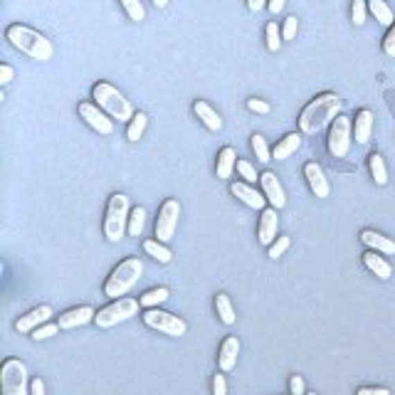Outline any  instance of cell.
<instances>
[{
  "mask_svg": "<svg viewBox=\"0 0 395 395\" xmlns=\"http://www.w3.org/2000/svg\"><path fill=\"white\" fill-rule=\"evenodd\" d=\"M260 186H262V193H265V198H267V203H270L272 208L282 210L284 205H287V195H284L282 183H279V178H276L272 170H265V173L260 175Z\"/></svg>",
  "mask_w": 395,
  "mask_h": 395,
  "instance_id": "5bb4252c",
  "label": "cell"
},
{
  "mask_svg": "<svg viewBox=\"0 0 395 395\" xmlns=\"http://www.w3.org/2000/svg\"><path fill=\"white\" fill-rule=\"evenodd\" d=\"M6 40L17 52L28 55L35 62H50L52 57H55V45H52L42 33L28 28V25H20V23L8 25Z\"/></svg>",
  "mask_w": 395,
  "mask_h": 395,
  "instance_id": "7a4b0ae2",
  "label": "cell"
},
{
  "mask_svg": "<svg viewBox=\"0 0 395 395\" xmlns=\"http://www.w3.org/2000/svg\"><path fill=\"white\" fill-rule=\"evenodd\" d=\"M373 134V114L368 109H361L353 119V136L358 143H368Z\"/></svg>",
  "mask_w": 395,
  "mask_h": 395,
  "instance_id": "603a6c76",
  "label": "cell"
},
{
  "mask_svg": "<svg viewBox=\"0 0 395 395\" xmlns=\"http://www.w3.org/2000/svg\"><path fill=\"white\" fill-rule=\"evenodd\" d=\"M139 306H141V301H136V299H124V297H121V299H114L109 306L96 311L94 316L96 328H112L121 322H129L131 316L139 314Z\"/></svg>",
  "mask_w": 395,
  "mask_h": 395,
  "instance_id": "52a82bcc",
  "label": "cell"
},
{
  "mask_svg": "<svg viewBox=\"0 0 395 395\" xmlns=\"http://www.w3.org/2000/svg\"><path fill=\"white\" fill-rule=\"evenodd\" d=\"M143 274V262L139 257H126L124 262H119L112 270V274L104 282V294L112 299H121L126 292L134 289V284L141 279Z\"/></svg>",
  "mask_w": 395,
  "mask_h": 395,
  "instance_id": "3957f363",
  "label": "cell"
},
{
  "mask_svg": "<svg viewBox=\"0 0 395 395\" xmlns=\"http://www.w3.org/2000/svg\"><path fill=\"white\" fill-rule=\"evenodd\" d=\"M235 168H237L235 148L222 146L220 151H218V161H215V173H218V178H220V181H227V178H232Z\"/></svg>",
  "mask_w": 395,
  "mask_h": 395,
  "instance_id": "d6986e66",
  "label": "cell"
},
{
  "mask_svg": "<svg viewBox=\"0 0 395 395\" xmlns=\"http://www.w3.org/2000/svg\"><path fill=\"white\" fill-rule=\"evenodd\" d=\"M289 245H292V240H289L287 235L276 237L274 243L270 245V252H267V254H270V260H279V257H282V254L289 249Z\"/></svg>",
  "mask_w": 395,
  "mask_h": 395,
  "instance_id": "8d00e7d4",
  "label": "cell"
},
{
  "mask_svg": "<svg viewBox=\"0 0 395 395\" xmlns=\"http://www.w3.org/2000/svg\"><path fill=\"white\" fill-rule=\"evenodd\" d=\"M361 243L366 245L368 249H373V252H380V254H395V243L390 240V237L380 235V232L376 230H363L361 232Z\"/></svg>",
  "mask_w": 395,
  "mask_h": 395,
  "instance_id": "44dd1931",
  "label": "cell"
},
{
  "mask_svg": "<svg viewBox=\"0 0 395 395\" xmlns=\"http://www.w3.org/2000/svg\"><path fill=\"white\" fill-rule=\"evenodd\" d=\"M119 3H121L124 12L129 15V20H134V23H141L143 17H146V10H143L141 0H119Z\"/></svg>",
  "mask_w": 395,
  "mask_h": 395,
  "instance_id": "d6a6232c",
  "label": "cell"
},
{
  "mask_svg": "<svg viewBox=\"0 0 395 395\" xmlns=\"http://www.w3.org/2000/svg\"><path fill=\"white\" fill-rule=\"evenodd\" d=\"M143 252L151 254L153 260L161 262V265H168V262L173 260V254H170V249L166 247L164 243H158V240H143Z\"/></svg>",
  "mask_w": 395,
  "mask_h": 395,
  "instance_id": "83f0119b",
  "label": "cell"
},
{
  "mask_svg": "<svg viewBox=\"0 0 395 395\" xmlns=\"http://www.w3.org/2000/svg\"><path fill=\"white\" fill-rule=\"evenodd\" d=\"M0 390L3 395H30L28 368L20 358H8L0 366Z\"/></svg>",
  "mask_w": 395,
  "mask_h": 395,
  "instance_id": "8992f818",
  "label": "cell"
},
{
  "mask_svg": "<svg viewBox=\"0 0 395 395\" xmlns=\"http://www.w3.org/2000/svg\"><path fill=\"white\" fill-rule=\"evenodd\" d=\"M276 225H279V218H276V208H265L260 213V225H257V240L262 245L270 247L276 240Z\"/></svg>",
  "mask_w": 395,
  "mask_h": 395,
  "instance_id": "2e32d148",
  "label": "cell"
},
{
  "mask_svg": "<svg viewBox=\"0 0 395 395\" xmlns=\"http://www.w3.org/2000/svg\"><path fill=\"white\" fill-rule=\"evenodd\" d=\"M129 195L126 193H114L109 195L107 210H104V237L109 243H119L124 232H129Z\"/></svg>",
  "mask_w": 395,
  "mask_h": 395,
  "instance_id": "5b68a950",
  "label": "cell"
},
{
  "mask_svg": "<svg viewBox=\"0 0 395 395\" xmlns=\"http://www.w3.org/2000/svg\"><path fill=\"white\" fill-rule=\"evenodd\" d=\"M341 112V99L333 91H324V94L314 96L299 114V131L306 136H314L324 131L328 124H333V119Z\"/></svg>",
  "mask_w": 395,
  "mask_h": 395,
  "instance_id": "6da1fadb",
  "label": "cell"
},
{
  "mask_svg": "<svg viewBox=\"0 0 395 395\" xmlns=\"http://www.w3.org/2000/svg\"><path fill=\"white\" fill-rule=\"evenodd\" d=\"M215 311H218V316H220V322L225 324V326H232V324H235L237 314H235V306H232L227 294H218V297H215Z\"/></svg>",
  "mask_w": 395,
  "mask_h": 395,
  "instance_id": "484cf974",
  "label": "cell"
},
{
  "mask_svg": "<svg viewBox=\"0 0 395 395\" xmlns=\"http://www.w3.org/2000/svg\"><path fill=\"white\" fill-rule=\"evenodd\" d=\"M213 395H227V383H225V376H222V373L213 376Z\"/></svg>",
  "mask_w": 395,
  "mask_h": 395,
  "instance_id": "7bdbcfd3",
  "label": "cell"
},
{
  "mask_svg": "<svg viewBox=\"0 0 395 395\" xmlns=\"http://www.w3.org/2000/svg\"><path fill=\"white\" fill-rule=\"evenodd\" d=\"M193 114H195V116L200 119V124H203L208 131H220V129H222L220 114L215 112V109L210 107L208 102H203V99H198V102L193 104Z\"/></svg>",
  "mask_w": 395,
  "mask_h": 395,
  "instance_id": "ffe728a7",
  "label": "cell"
},
{
  "mask_svg": "<svg viewBox=\"0 0 395 395\" xmlns=\"http://www.w3.org/2000/svg\"><path fill=\"white\" fill-rule=\"evenodd\" d=\"M306 395H316V393H306Z\"/></svg>",
  "mask_w": 395,
  "mask_h": 395,
  "instance_id": "f907efd6",
  "label": "cell"
},
{
  "mask_svg": "<svg viewBox=\"0 0 395 395\" xmlns=\"http://www.w3.org/2000/svg\"><path fill=\"white\" fill-rule=\"evenodd\" d=\"M170 292L166 287H158V289H148L146 294H141V306L143 309H156L158 304H164V301H168Z\"/></svg>",
  "mask_w": 395,
  "mask_h": 395,
  "instance_id": "f546056e",
  "label": "cell"
},
{
  "mask_svg": "<svg viewBox=\"0 0 395 395\" xmlns=\"http://www.w3.org/2000/svg\"><path fill=\"white\" fill-rule=\"evenodd\" d=\"M297 30H299V20H297V15H289L282 25V40H294Z\"/></svg>",
  "mask_w": 395,
  "mask_h": 395,
  "instance_id": "f35d334b",
  "label": "cell"
},
{
  "mask_svg": "<svg viewBox=\"0 0 395 395\" xmlns=\"http://www.w3.org/2000/svg\"><path fill=\"white\" fill-rule=\"evenodd\" d=\"M153 6H156V8H166V6H168V0H153Z\"/></svg>",
  "mask_w": 395,
  "mask_h": 395,
  "instance_id": "681fc988",
  "label": "cell"
},
{
  "mask_svg": "<svg viewBox=\"0 0 395 395\" xmlns=\"http://www.w3.org/2000/svg\"><path fill=\"white\" fill-rule=\"evenodd\" d=\"M284 3H287V0H267V10H270L272 15H279V12L284 10Z\"/></svg>",
  "mask_w": 395,
  "mask_h": 395,
  "instance_id": "f6af8a7d",
  "label": "cell"
},
{
  "mask_svg": "<svg viewBox=\"0 0 395 395\" xmlns=\"http://www.w3.org/2000/svg\"><path fill=\"white\" fill-rule=\"evenodd\" d=\"M249 143H252V151H254V156H257V161H260V164H270V161H272V151H270V146H267L265 136H262V134H252Z\"/></svg>",
  "mask_w": 395,
  "mask_h": 395,
  "instance_id": "4dcf8cb0",
  "label": "cell"
},
{
  "mask_svg": "<svg viewBox=\"0 0 395 395\" xmlns=\"http://www.w3.org/2000/svg\"><path fill=\"white\" fill-rule=\"evenodd\" d=\"M304 178L316 198H328L331 186H328V178H326V173H324V168L316 164V161H309V164L304 166Z\"/></svg>",
  "mask_w": 395,
  "mask_h": 395,
  "instance_id": "9a60e30c",
  "label": "cell"
},
{
  "mask_svg": "<svg viewBox=\"0 0 395 395\" xmlns=\"http://www.w3.org/2000/svg\"><path fill=\"white\" fill-rule=\"evenodd\" d=\"M141 319L148 328L166 333V336H183V333L188 331V324L183 322L181 316L170 314V311H161L158 306L156 309H146Z\"/></svg>",
  "mask_w": 395,
  "mask_h": 395,
  "instance_id": "9c48e42d",
  "label": "cell"
},
{
  "mask_svg": "<svg viewBox=\"0 0 395 395\" xmlns=\"http://www.w3.org/2000/svg\"><path fill=\"white\" fill-rule=\"evenodd\" d=\"M368 170H371L373 181L378 183V186H385V183H388V166H385L380 153H371V156H368Z\"/></svg>",
  "mask_w": 395,
  "mask_h": 395,
  "instance_id": "4316f807",
  "label": "cell"
},
{
  "mask_svg": "<svg viewBox=\"0 0 395 395\" xmlns=\"http://www.w3.org/2000/svg\"><path fill=\"white\" fill-rule=\"evenodd\" d=\"M366 17H368V0H353L351 3V20H353V25L361 28L366 23Z\"/></svg>",
  "mask_w": 395,
  "mask_h": 395,
  "instance_id": "d590c367",
  "label": "cell"
},
{
  "mask_svg": "<svg viewBox=\"0 0 395 395\" xmlns=\"http://www.w3.org/2000/svg\"><path fill=\"white\" fill-rule=\"evenodd\" d=\"M356 395H390L388 388H358Z\"/></svg>",
  "mask_w": 395,
  "mask_h": 395,
  "instance_id": "bcb514c9",
  "label": "cell"
},
{
  "mask_svg": "<svg viewBox=\"0 0 395 395\" xmlns=\"http://www.w3.org/2000/svg\"><path fill=\"white\" fill-rule=\"evenodd\" d=\"M12 74H15V72H12L10 64H0V85H3V87L10 85V82H12Z\"/></svg>",
  "mask_w": 395,
  "mask_h": 395,
  "instance_id": "ee69618b",
  "label": "cell"
},
{
  "mask_svg": "<svg viewBox=\"0 0 395 395\" xmlns=\"http://www.w3.org/2000/svg\"><path fill=\"white\" fill-rule=\"evenodd\" d=\"M383 52L388 57H395V23L388 28V35L383 37Z\"/></svg>",
  "mask_w": 395,
  "mask_h": 395,
  "instance_id": "ab89813d",
  "label": "cell"
},
{
  "mask_svg": "<svg viewBox=\"0 0 395 395\" xmlns=\"http://www.w3.org/2000/svg\"><path fill=\"white\" fill-rule=\"evenodd\" d=\"M178 218H181V203L175 198H168L161 203L156 218V240L158 243H170L178 227Z\"/></svg>",
  "mask_w": 395,
  "mask_h": 395,
  "instance_id": "30bf717a",
  "label": "cell"
},
{
  "mask_svg": "<svg viewBox=\"0 0 395 395\" xmlns=\"http://www.w3.org/2000/svg\"><path fill=\"white\" fill-rule=\"evenodd\" d=\"M237 173H240V178H243L245 183H257L260 181V175H257V170H254V166L249 164V161H243V158H237Z\"/></svg>",
  "mask_w": 395,
  "mask_h": 395,
  "instance_id": "e575fe53",
  "label": "cell"
},
{
  "mask_svg": "<svg viewBox=\"0 0 395 395\" xmlns=\"http://www.w3.org/2000/svg\"><path fill=\"white\" fill-rule=\"evenodd\" d=\"M247 8L252 12H260L262 8H267V0H247Z\"/></svg>",
  "mask_w": 395,
  "mask_h": 395,
  "instance_id": "c3c4849f",
  "label": "cell"
},
{
  "mask_svg": "<svg viewBox=\"0 0 395 395\" xmlns=\"http://www.w3.org/2000/svg\"><path fill=\"white\" fill-rule=\"evenodd\" d=\"M77 114H79V119H85V124L91 126L96 134H102V136H112L114 134V119L109 116L107 112H102L96 104L82 102L77 107Z\"/></svg>",
  "mask_w": 395,
  "mask_h": 395,
  "instance_id": "8fae6325",
  "label": "cell"
},
{
  "mask_svg": "<svg viewBox=\"0 0 395 395\" xmlns=\"http://www.w3.org/2000/svg\"><path fill=\"white\" fill-rule=\"evenodd\" d=\"M351 136H353V121L351 116H339L333 119L331 129H328V139H326V148L333 158H344L351 151Z\"/></svg>",
  "mask_w": 395,
  "mask_h": 395,
  "instance_id": "ba28073f",
  "label": "cell"
},
{
  "mask_svg": "<svg viewBox=\"0 0 395 395\" xmlns=\"http://www.w3.org/2000/svg\"><path fill=\"white\" fill-rule=\"evenodd\" d=\"M247 109L254 114H270L272 107L265 102V99H247Z\"/></svg>",
  "mask_w": 395,
  "mask_h": 395,
  "instance_id": "60d3db41",
  "label": "cell"
},
{
  "mask_svg": "<svg viewBox=\"0 0 395 395\" xmlns=\"http://www.w3.org/2000/svg\"><path fill=\"white\" fill-rule=\"evenodd\" d=\"M299 146H301V134L292 131V134H287L282 141L272 148V158H274V161H284V158H289L292 153H297V148Z\"/></svg>",
  "mask_w": 395,
  "mask_h": 395,
  "instance_id": "cb8c5ba5",
  "label": "cell"
},
{
  "mask_svg": "<svg viewBox=\"0 0 395 395\" xmlns=\"http://www.w3.org/2000/svg\"><path fill=\"white\" fill-rule=\"evenodd\" d=\"M91 99L96 102V107L107 112L112 119H119V121H131L134 119V104L126 99L116 87H112L109 82H96L91 87Z\"/></svg>",
  "mask_w": 395,
  "mask_h": 395,
  "instance_id": "277c9868",
  "label": "cell"
},
{
  "mask_svg": "<svg viewBox=\"0 0 395 395\" xmlns=\"http://www.w3.org/2000/svg\"><path fill=\"white\" fill-rule=\"evenodd\" d=\"M289 390H292V395H306L304 378H301V376H292V378H289Z\"/></svg>",
  "mask_w": 395,
  "mask_h": 395,
  "instance_id": "b9f144b4",
  "label": "cell"
},
{
  "mask_svg": "<svg viewBox=\"0 0 395 395\" xmlns=\"http://www.w3.org/2000/svg\"><path fill=\"white\" fill-rule=\"evenodd\" d=\"M30 395H45V383H42V378H35L33 383H30Z\"/></svg>",
  "mask_w": 395,
  "mask_h": 395,
  "instance_id": "7dc6e473",
  "label": "cell"
},
{
  "mask_svg": "<svg viewBox=\"0 0 395 395\" xmlns=\"http://www.w3.org/2000/svg\"><path fill=\"white\" fill-rule=\"evenodd\" d=\"M96 311L91 309V306H74V309L64 311V314H60V319H57V326L60 328H77V326H85V324L94 322Z\"/></svg>",
  "mask_w": 395,
  "mask_h": 395,
  "instance_id": "e0dca14e",
  "label": "cell"
},
{
  "mask_svg": "<svg viewBox=\"0 0 395 395\" xmlns=\"http://www.w3.org/2000/svg\"><path fill=\"white\" fill-rule=\"evenodd\" d=\"M146 126H148V116L143 112H139V114H134V119L129 121V126H126V139L129 141H139L143 136V131H146Z\"/></svg>",
  "mask_w": 395,
  "mask_h": 395,
  "instance_id": "f1b7e54d",
  "label": "cell"
},
{
  "mask_svg": "<svg viewBox=\"0 0 395 395\" xmlns=\"http://www.w3.org/2000/svg\"><path fill=\"white\" fill-rule=\"evenodd\" d=\"M55 316V311H52L50 304H40L35 306V309H30L28 314H23L20 319L15 322V331L17 333H33L37 326H42V324H47Z\"/></svg>",
  "mask_w": 395,
  "mask_h": 395,
  "instance_id": "7c38bea8",
  "label": "cell"
},
{
  "mask_svg": "<svg viewBox=\"0 0 395 395\" xmlns=\"http://www.w3.org/2000/svg\"><path fill=\"white\" fill-rule=\"evenodd\" d=\"M237 353H240V341L237 336H225V341L220 344V351H218V366H220L222 373H230L237 363Z\"/></svg>",
  "mask_w": 395,
  "mask_h": 395,
  "instance_id": "ac0fdd59",
  "label": "cell"
},
{
  "mask_svg": "<svg viewBox=\"0 0 395 395\" xmlns=\"http://www.w3.org/2000/svg\"><path fill=\"white\" fill-rule=\"evenodd\" d=\"M230 193L237 198V200H243L247 208H252V210H265L267 208V198H265V193L262 191H257V188L252 186V183H245V181H237V183H232L230 186Z\"/></svg>",
  "mask_w": 395,
  "mask_h": 395,
  "instance_id": "4fadbf2b",
  "label": "cell"
},
{
  "mask_svg": "<svg viewBox=\"0 0 395 395\" xmlns=\"http://www.w3.org/2000/svg\"><path fill=\"white\" fill-rule=\"evenodd\" d=\"M265 37H267V50H270V52H279V47H282V33H279L276 23H267Z\"/></svg>",
  "mask_w": 395,
  "mask_h": 395,
  "instance_id": "836d02e7",
  "label": "cell"
},
{
  "mask_svg": "<svg viewBox=\"0 0 395 395\" xmlns=\"http://www.w3.org/2000/svg\"><path fill=\"white\" fill-rule=\"evenodd\" d=\"M60 331V326H57V322L52 324V322H47V324H42V326H37L33 331V339L35 341H45V339H52L55 333Z\"/></svg>",
  "mask_w": 395,
  "mask_h": 395,
  "instance_id": "74e56055",
  "label": "cell"
},
{
  "mask_svg": "<svg viewBox=\"0 0 395 395\" xmlns=\"http://www.w3.org/2000/svg\"><path fill=\"white\" fill-rule=\"evenodd\" d=\"M143 225H146V210L143 208H134L129 215V235L139 237L143 232Z\"/></svg>",
  "mask_w": 395,
  "mask_h": 395,
  "instance_id": "1f68e13d",
  "label": "cell"
},
{
  "mask_svg": "<svg viewBox=\"0 0 395 395\" xmlns=\"http://www.w3.org/2000/svg\"><path fill=\"white\" fill-rule=\"evenodd\" d=\"M368 12H371L380 25H385V28H390V25L395 23V15L385 0H368Z\"/></svg>",
  "mask_w": 395,
  "mask_h": 395,
  "instance_id": "d4e9b609",
  "label": "cell"
},
{
  "mask_svg": "<svg viewBox=\"0 0 395 395\" xmlns=\"http://www.w3.org/2000/svg\"><path fill=\"white\" fill-rule=\"evenodd\" d=\"M363 265H366L373 274L378 276V279H390V276H393V267H390V262L385 260L380 252H373V249H368V252L363 254Z\"/></svg>",
  "mask_w": 395,
  "mask_h": 395,
  "instance_id": "7402d4cb",
  "label": "cell"
}]
</instances>
